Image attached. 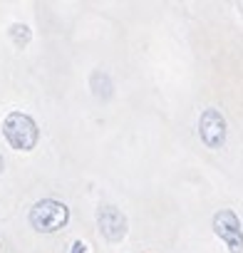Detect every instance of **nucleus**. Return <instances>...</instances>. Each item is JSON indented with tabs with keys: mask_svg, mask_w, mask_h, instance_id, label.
I'll return each mask as SVG.
<instances>
[{
	"mask_svg": "<svg viewBox=\"0 0 243 253\" xmlns=\"http://www.w3.org/2000/svg\"><path fill=\"white\" fill-rule=\"evenodd\" d=\"M3 137L8 139V144L18 152H30L38 144V124L23 114V112H10L3 122Z\"/></svg>",
	"mask_w": 243,
	"mask_h": 253,
	"instance_id": "1",
	"label": "nucleus"
},
{
	"mask_svg": "<svg viewBox=\"0 0 243 253\" xmlns=\"http://www.w3.org/2000/svg\"><path fill=\"white\" fill-rule=\"evenodd\" d=\"M67 218H70L67 206L55 199H42L30 209V223L40 233H55L57 228L67 223Z\"/></svg>",
	"mask_w": 243,
	"mask_h": 253,
	"instance_id": "2",
	"label": "nucleus"
},
{
	"mask_svg": "<svg viewBox=\"0 0 243 253\" xmlns=\"http://www.w3.org/2000/svg\"><path fill=\"white\" fill-rule=\"evenodd\" d=\"M213 233L228 246L231 253H243V228L231 209H221L213 216Z\"/></svg>",
	"mask_w": 243,
	"mask_h": 253,
	"instance_id": "3",
	"label": "nucleus"
},
{
	"mask_svg": "<svg viewBox=\"0 0 243 253\" xmlns=\"http://www.w3.org/2000/svg\"><path fill=\"white\" fill-rule=\"evenodd\" d=\"M199 134H201V142L208 149H221L223 147V142H226V119L218 109H213V107L203 109V114L199 119Z\"/></svg>",
	"mask_w": 243,
	"mask_h": 253,
	"instance_id": "4",
	"label": "nucleus"
},
{
	"mask_svg": "<svg viewBox=\"0 0 243 253\" xmlns=\"http://www.w3.org/2000/svg\"><path fill=\"white\" fill-rule=\"evenodd\" d=\"M97 226L107 241H122L127 236V218L114 206H99L97 209Z\"/></svg>",
	"mask_w": 243,
	"mask_h": 253,
	"instance_id": "5",
	"label": "nucleus"
},
{
	"mask_svg": "<svg viewBox=\"0 0 243 253\" xmlns=\"http://www.w3.org/2000/svg\"><path fill=\"white\" fill-rule=\"evenodd\" d=\"M87 248H89V246H87L84 241H75L72 248H70V253H87Z\"/></svg>",
	"mask_w": 243,
	"mask_h": 253,
	"instance_id": "6",
	"label": "nucleus"
},
{
	"mask_svg": "<svg viewBox=\"0 0 243 253\" xmlns=\"http://www.w3.org/2000/svg\"><path fill=\"white\" fill-rule=\"evenodd\" d=\"M0 169H3V159H0Z\"/></svg>",
	"mask_w": 243,
	"mask_h": 253,
	"instance_id": "7",
	"label": "nucleus"
}]
</instances>
